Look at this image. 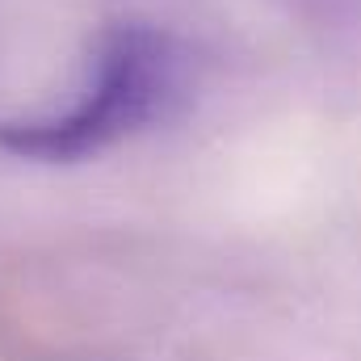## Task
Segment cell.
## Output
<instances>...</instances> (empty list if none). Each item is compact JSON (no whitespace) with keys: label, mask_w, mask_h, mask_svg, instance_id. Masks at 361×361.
Instances as JSON below:
<instances>
[{"label":"cell","mask_w":361,"mask_h":361,"mask_svg":"<svg viewBox=\"0 0 361 361\" xmlns=\"http://www.w3.org/2000/svg\"><path fill=\"white\" fill-rule=\"evenodd\" d=\"M189 85V55L156 25H114L92 47L68 105L0 122V147L38 164H76L160 122Z\"/></svg>","instance_id":"1"}]
</instances>
